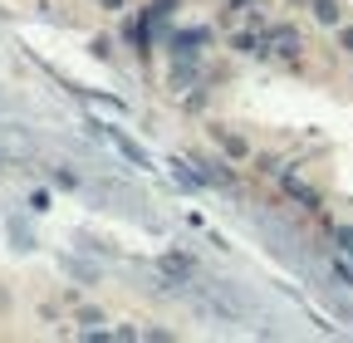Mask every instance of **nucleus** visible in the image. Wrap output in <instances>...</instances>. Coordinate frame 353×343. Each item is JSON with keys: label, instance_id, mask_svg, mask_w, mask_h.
Instances as JSON below:
<instances>
[{"label": "nucleus", "instance_id": "nucleus-1", "mask_svg": "<svg viewBox=\"0 0 353 343\" xmlns=\"http://www.w3.org/2000/svg\"><path fill=\"white\" fill-rule=\"evenodd\" d=\"M265 50L280 54V59H294L299 54V34L290 25H270V30H265Z\"/></svg>", "mask_w": 353, "mask_h": 343}, {"label": "nucleus", "instance_id": "nucleus-2", "mask_svg": "<svg viewBox=\"0 0 353 343\" xmlns=\"http://www.w3.org/2000/svg\"><path fill=\"white\" fill-rule=\"evenodd\" d=\"M103 138H108V143H113V147H118V152H123V157L132 162V167H148V157H143V147H138V143H132V138H123V133H118V127H103Z\"/></svg>", "mask_w": 353, "mask_h": 343}, {"label": "nucleus", "instance_id": "nucleus-3", "mask_svg": "<svg viewBox=\"0 0 353 343\" xmlns=\"http://www.w3.org/2000/svg\"><path fill=\"white\" fill-rule=\"evenodd\" d=\"M334 240H339V275H343V280L353 284V231L343 226V231H339Z\"/></svg>", "mask_w": 353, "mask_h": 343}, {"label": "nucleus", "instance_id": "nucleus-4", "mask_svg": "<svg viewBox=\"0 0 353 343\" xmlns=\"http://www.w3.org/2000/svg\"><path fill=\"white\" fill-rule=\"evenodd\" d=\"M172 45L182 50V54H196V45H206V30H176Z\"/></svg>", "mask_w": 353, "mask_h": 343}, {"label": "nucleus", "instance_id": "nucleus-5", "mask_svg": "<svg viewBox=\"0 0 353 343\" xmlns=\"http://www.w3.org/2000/svg\"><path fill=\"white\" fill-rule=\"evenodd\" d=\"M285 191H290L294 201H304V206H319V196H314V191H309V187H304L299 177H285Z\"/></svg>", "mask_w": 353, "mask_h": 343}, {"label": "nucleus", "instance_id": "nucleus-6", "mask_svg": "<svg viewBox=\"0 0 353 343\" xmlns=\"http://www.w3.org/2000/svg\"><path fill=\"white\" fill-rule=\"evenodd\" d=\"M314 15H319L324 25H334V20H339V6H334V0H314Z\"/></svg>", "mask_w": 353, "mask_h": 343}, {"label": "nucleus", "instance_id": "nucleus-7", "mask_svg": "<svg viewBox=\"0 0 353 343\" xmlns=\"http://www.w3.org/2000/svg\"><path fill=\"white\" fill-rule=\"evenodd\" d=\"M216 143L226 147V152H245V143H241V138H231V133H216Z\"/></svg>", "mask_w": 353, "mask_h": 343}, {"label": "nucleus", "instance_id": "nucleus-8", "mask_svg": "<svg viewBox=\"0 0 353 343\" xmlns=\"http://www.w3.org/2000/svg\"><path fill=\"white\" fill-rule=\"evenodd\" d=\"M343 45H348V50H353V30H348V34H343Z\"/></svg>", "mask_w": 353, "mask_h": 343}, {"label": "nucleus", "instance_id": "nucleus-9", "mask_svg": "<svg viewBox=\"0 0 353 343\" xmlns=\"http://www.w3.org/2000/svg\"><path fill=\"white\" fill-rule=\"evenodd\" d=\"M108 6H123V0H108Z\"/></svg>", "mask_w": 353, "mask_h": 343}]
</instances>
